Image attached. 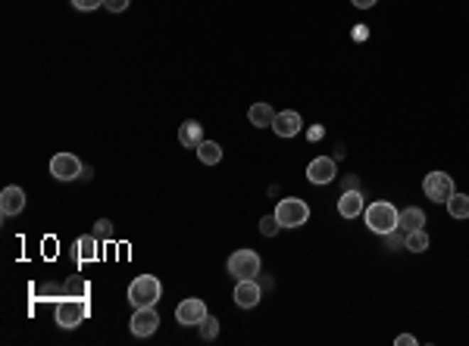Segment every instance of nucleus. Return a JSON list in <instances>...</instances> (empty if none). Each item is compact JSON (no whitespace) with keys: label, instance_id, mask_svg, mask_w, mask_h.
<instances>
[{"label":"nucleus","instance_id":"31","mask_svg":"<svg viewBox=\"0 0 469 346\" xmlns=\"http://www.w3.org/2000/svg\"><path fill=\"white\" fill-rule=\"evenodd\" d=\"M82 181H91L94 178V169H88V166H82V175H78Z\"/></svg>","mask_w":469,"mask_h":346},{"label":"nucleus","instance_id":"23","mask_svg":"<svg viewBox=\"0 0 469 346\" xmlns=\"http://www.w3.org/2000/svg\"><path fill=\"white\" fill-rule=\"evenodd\" d=\"M279 231H281V225H279L276 212H272V216H263V218H260V234H263V238H276Z\"/></svg>","mask_w":469,"mask_h":346},{"label":"nucleus","instance_id":"29","mask_svg":"<svg viewBox=\"0 0 469 346\" xmlns=\"http://www.w3.org/2000/svg\"><path fill=\"white\" fill-rule=\"evenodd\" d=\"M394 343H397V346H416V337H413V334H401Z\"/></svg>","mask_w":469,"mask_h":346},{"label":"nucleus","instance_id":"19","mask_svg":"<svg viewBox=\"0 0 469 346\" xmlns=\"http://www.w3.org/2000/svg\"><path fill=\"white\" fill-rule=\"evenodd\" d=\"M194 153H198V160L203 162V166H216V162L222 160V147L213 144V140H203V144Z\"/></svg>","mask_w":469,"mask_h":346},{"label":"nucleus","instance_id":"24","mask_svg":"<svg viewBox=\"0 0 469 346\" xmlns=\"http://www.w3.org/2000/svg\"><path fill=\"white\" fill-rule=\"evenodd\" d=\"M198 331H200V337H203V340H213V337L219 334V318L207 316V318H203L200 325H198Z\"/></svg>","mask_w":469,"mask_h":346},{"label":"nucleus","instance_id":"9","mask_svg":"<svg viewBox=\"0 0 469 346\" xmlns=\"http://www.w3.org/2000/svg\"><path fill=\"white\" fill-rule=\"evenodd\" d=\"M50 175L57 181H75L82 175V162H78V156H72V153H57L50 160Z\"/></svg>","mask_w":469,"mask_h":346},{"label":"nucleus","instance_id":"20","mask_svg":"<svg viewBox=\"0 0 469 346\" xmlns=\"http://www.w3.org/2000/svg\"><path fill=\"white\" fill-rule=\"evenodd\" d=\"M444 206H448L451 218H469V194H453Z\"/></svg>","mask_w":469,"mask_h":346},{"label":"nucleus","instance_id":"14","mask_svg":"<svg viewBox=\"0 0 469 346\" xmlns=\"http://www.w3.org/2000/svg\"><path fill=\"white\" fill-rule=\"evenodd\" d=\"M363 209H366L363 194H360V191H341L338 212H341L344 218H357V216H363Z\"/></svg>","mask_w":469,"mask_h":346},{"label":"nucleus","instance_id":"13","mask_svg":"<svg viewBox=\"0 0 469 346\" xmlns=\"http://www.w3.org/2000/svg\"><path fill=\"white\" fill-rule=\"evenodd\" d=\"M22 209H26V191L10 184L4 194H0V212H4V216H19Z\"/></svg>","mask_w":469,"mask_h":346},{"label":"nucleus","instance_id":"11","mask_svg":"<svg viewBox=\"0 0 469 346\" xmlns=\"http://www.w3.org/2000/svg\"><path fill=\"white\" fill-rule=\"evenodd\" d=\"M335 175H338V169H335L332 156H319L307 166V178L313 184H328V181H335Z\"/></svg>","mask_w":469,"mask_h":346},{"label":"nucleus","instance_id":"21","mask_svg":"<svg viewBox=\"0 0 469 346\" xmlns=\"http://www.w3.org/2000/svg\"><path fill=\"white\" fill-rule=\"evenodd\" d=\"M404 250H410V253H426V250H428V234H426V228H419V231H406Z\"/></svg>","mask_w":469,"mask_h":346},{"label":"nucleus","instance_id":"2","mask_svg":"<svg viewBox=\"0 0 469 346\" xmlns=\"http://www.w3.org/2000/svg\"><path fill=\"white\" fill-rule=\"evenodd\" d=\"M160 294H163V284L156 274H138V278L129 284V303L135 306V309H141V306H156Z\"/></svg>","mask_w":469,"mask_h":346},{"label":"nucleus","instance_id":"7","mask_svg":"<svg viewBox=\"0 0 469 346\" xmlns=\"http://www.w3.org/2000/svg\"><path fill=\"white\" fill-rule=\"evenodd\" d=\"M210 312H207V303L198 300V296H188V300H182L176 306V321L182 328H198L203 318H207Z\"/></svg>","mask_w":469,"mask_h":346},{"label":"nucleus","instance_id":"30","mask_svg":"<svg viewBox=\"0 0 469 346\" xmlns=\"http://www.w3.org/2000/svg\"><path fill=\"white\" fill-rule=\"evenodd\" d=\"M354 6H360V10H370V6H375V0H354Z\"/></svg>","mask_w":469,"mask_h":346},{"label":"nucleus","instance_id":"25","mask_svg":"<svg viewBox=\"0 0 469 346\" xmlns=\"http://www.w3.org/2000/svg\"><path fill=\"white\" fill-rule=\"evenodd\" d=\"M94 234H97L100 240H109V238H113V225H109V218H100L97 228H94Z\"/></svg>","mask_w":469,"mask_h":346},{"label":"nucleus","instance_id":"5","mask_svg":"<svg viewBox=\"0 0 469 346\" xmlns=\"http://www.w3.org/2000/svg\"><path fill=\"white\" fill-rule=\"evenodd\" d=\"M276 218L281 228H301L307 225L310 218V206L301 200V196H285V200H279L276 206Z\"/></svg>","mask_w":469,"mask_h":346},{"label":"nucleus","instance_id":"17","mask_svg":"<svg viewBox=\"0 0 469 346\" xmlns=\"http://www.w3.org/2000/svg\"><path fill=\"white\" fill-rule=\"evenodd\" d=\"M75 250H78V262H94L100 256V238L97 234H85V238H78Z\"/></svg>","mask_w":469,"mask_h":346},{"label":"nucleus","instance_id":"26","mask_svg":"<svg viewBox=\"0 0 469 346\" xmlns=\"http://www.w3.org/2000/svg\"><path fill=\"white\" fill-rule=\"evenodd\" d=\"M72 6L82 13H91V10H97V6H104V0H72Z\"/></svg>","mask_w":469,"mask_h":346},{"label":"nucleus","instance_id":"6","mask_svg":"<svg viewBox=\"0 0 469 346\" xmlns=\"http://www.w3.org/2000/svg\"><path fill=\"white\" fill-rule=\"evenodd\" d=\"M422 191L432 203H448L453 194H457V187H453V178L448 172H428L426 178H422Z\"/></svg>","mask_w":469,"mask_h":346},{"label":"nucleus","instance_id":"15","mask_svg":"<svg viewBox=\"0 0 469 346\" xmlns=\"http://www.w3.org/2000/svg\"><path fill=\"white\" fill-rule=\"evenodd\" d=\"M178 144H182L185 150H198V147L203 144V125L188 119L182 128H178Z\"/></svg>","mask_w":469,"mask_h":346},{"label":"nucleus","instance_id":"10","mask_svg":"<svg viewBox=\"0 0 469 346\" xmlns=\"http://www.w3.org/2000/svg\"><path fill=\"white\" fill-rule=\"evenodd\" d=\"M260 296H263V284H257V278L238 281V284H234V303H238L241 309H254V306L260 303Z\"/></svg>","mask_w":469,"mask_h":346},{"label":"nucleus","instance_id":"16","mask_svg":"<svg viewBox=\"0 0 469 346\" xmlns=\"http://www.w3.org/2000/svg\"><path fill=\"white\" fill-rule=\"evenodd\" d=\"M247 119L254 128H272V122H276V109L269 104H254L247 109Z\"/></svg>","mask_w":469,"mask_h":346},{"label":"nucleus","instance_id":"3","mask_svg":"<svg viewBox=\"0 0 469 346\" xmlns=\"http://www.w3.org/2000/svg\"><path fill=\"white\" fill-rule=\"evenodd\" d=\"M88 316H91L88 296H69V300H60V303H57V325L66 328V331L78 328Z\"/></svg>","mask_w":469,"mask_h":346},{"label":"nucleus","instance_id":"27","mask_svg":"<svg viewBox=\"0 0 469 346\" xmlns=\"http://www.w3.org/2000/svg\"><path fill=\"white\" fill-rule=\"evenodd\" d=\"M129 4L131 0H104V6L109 13H122V10H129Z\"/></svg>","mask_w":469,"mask_h":346},{"label":"nucleus","instance_id":"22","mask_svg":"<svg viewBox=\"0 0 469 346\" xmlns=\"http://www.w3.org/2000/svg\"><path fill=\"white\" fill-rule=\"evenodd\" d=\"M382 238H385V250H401L404 243H406V231L401 225L394 228V231H388V234H382Z\"/></svg>","mask_w":469,"mask_h":346},{"label":"nucleus","instance_id":"18","mask_svg":"<svg viewBox=\"0 0 469 346\" xmlns=\"http://www.w3.org/2000/svg\"><path fill=\"white\" fill-rule=\"evenodd\" d=\"M397 225H401L404 231H419V228L426 225V212H422L419 206H406V209H401Z\"/></svg>","mask_w":469,"mask_h":346},{"label":"nucleus","instance_id":"12","mask_svg":"<svg viewBox=\"0 0 469 346\" xmlns=\"http://www.w3.org/2000/svg\"><path fill=\"white\" fill-rule=\"evenodd\" d=\"M301 128H303V122H301V116H297L294 109H285V113H276V122H272V131H276L279 138H294V135H301Z\"/></svg>","mask_w":469,"mask_h":346},{"label":"nucleus","instance_id":"8","mask_svg":"<svg viewBox=\"0 0 469 346\" xmlns=\"http://www.w3.org/2000/svg\"><path fill=\"white\" fill-rule=\"evenodd\" d=\"M129 328L135 337H151L160 328V316H156L153 306H141V309H135V316H131Z\"/></svg>","mask_w":469,"mask_h":346},{"label":"nucleus","instance_id":"28","mask_svg":"<svg viewBox=\"0 0 469 346\" xmlns=\"http://www.w3.org/2000/svg\"><path fill=\"white\" fill-rule=\"evenodd\" d=\"M341 191H360V178H357V175H344Z\"/></svg>","mask_w":469,"mask_h":346},{"label":"nucleus","instance_id":"1","mask_svg":"<svg viewBox=\"0 0 469 346\" xmlns=\"http://www.w3.org/2000/svg\"><path fill=\"white\" fill-rule=\"evenodd\" d=\"M363 218H366V225H370L372 234H388L397 228L401 209H394V203H388V200H375L363 209Z\"/></svg>","mask_w":469,"mask_h":346},{"label":"nucleus","instance_id":"4","mask_svg":"<svg viewBox=\"0 0 469 346\" xmlns=\"http://www.w3.org/2000/svg\"><path fill=\"white\" fill-rule=\"evenodd\" d=\"M260 253L257 250H250V247H244V250H234V253L229 256V274L234 281H250V278H257L260 274Z\"/></svg>","mask_w":469,"mask_h":346}]
</instances>
